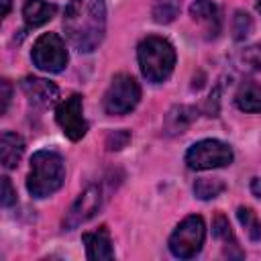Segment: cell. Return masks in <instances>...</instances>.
Masks as SVG:
<instances>
[{
	"label": "cell",
	"instance_id": "1",
	"mask_svg": "<svg viewBox=\"0 0 261 261\" xmlns=\"http://www.w3.org/2000/svg\"><path fill=\"white\" fill-rule=\"evenodd\" d=\"M63 29L77 51L92 53L106 33L104 0H69L63 12Z\"/></svg>",
	"mask_w": 261,
	"mask_h": 261
},
{
	"label": "cell",
	"instance_id": "2",
	"mask_svg": "<svg viewBox=\"0 0 261 261\" xmlns=\"http://www.w3.org/2000/svg\"><path fill=\"white\" fill-rule=\"evenodd\" d=\"M65 181V165L55 151H37L31 157V169L27 175V190L33 198H47L55 194Z\"/></svg>",
	"mask_w": 261,
	"mask_h": 261
},
{
	"label": "cell",
	"instance_id": "3",
	"mask_svg": "<svg viewBox=\"0 0 261 261\" xmlns=\"http://www.w3.org/2000/svg\"><path fill=\"white\" fill-rule=\"evenodd\" d=\"M137 57H139L141 73L151 84L165 82L171 75L173 65H175V49H173V45L167 39L157 37V35H149L139 43Z\"/></svg>",
	"mask_w": 261,
	"mask_h": 261
},
{
	"label": "cell",
	"instance_id": "4",
	"mask_svg": "<svg viewBox=\"0 0 261 261\" xmlns=\"http://www.w3.org/2000/svg\"><path fill=\"white\" fill-rule=\"evenodd\" d=\"M206 239V224L202 216H188L184 218L177 228L169 237V251L177 259H192L202 251Z\"/></svg>",
	"mask_w": 261,
	"mask_h": 261
},
{
	"label": "cell",
	"instance_id": "5",
	"mask_svg": "<svg viewBox=\"0 0 261 261\" xmlns=\"http://www.w3.org/2000/svg\"><path fill=\"white\" fill-rule=\"evenodd\" d=\"M232 149L218 139H204L194 143L186 153V165L196 171L216 169L232 163Z\"/></svg>",
	"mask_w": 261,
	"mask_h": 261
},
{
	"label": "cell",
	"instance_id": "6",
	"mask_svg": "<svg viewBox=\"0 0 261 261\" xmlns=\"http://www.w3.org/2000/svg\"><path fill=\"white\" fill-rule=\"evenodd\" d=\"M141 100V88L133 75L118 73L112 77L106 94H104V110L106 114L120 116L135 110Z\"/></svg>",
	"mask_w": 261,
	"mask_h": 261
},
{
	"label": "cell",
	"instance_id": "7",
	"mask_svg": "<svg viewBox=\"0 0 261 261\" xmlns=\"http://www.w3.org/2000/svg\"><path fill=\"white\" fill-rule=\"evenodd\" d=\"M31 59H33V63L41 71L59 73L67 65L69 55H67V49H65L63 39L57 33H43L35 41V45H33Z\"/></svg>",
	"mask_w": 261,
	"mask_h": 261
},
{
	"label": "cell",
	"instance_id": "8",
	"mask_svg": "<svg viewBox=\"0 0 261 261\" xmlns=\"http://www.w3.org/2000/svg\"><path fill=\"white\" fill-rule=\"evenodd\" d=\"M55 120L67 139L80 141L88 130V122L84 120V114H82V96L71 94L63 102H59L55 110Z\"/></svg>",
	"mask_w": 261,
	"mask_h": 261
},
{
	"label": "cell",
	"instance_id": "9",
	"mask_svg": "<svg viewBox=\"0 0 261 261\" xmlns=\"http://www.w3.org/2000/svg\"><path fill=\"white\" fill-rule=\"evenodd\" d=\"M102 204V190L98 186H90L86 188L77 200L71 204V208L67 210L65 218H63V228L65 230H71V228H77L80 224L88 222L100 208Z\"/></svg>",
	"mask_w": 261,
	"mask_h": 261
},
{
	"label": "cell",
	"instance_id": "10",
	"mask_svg": "<svg viewBox=\"0 0 261 261\" xmlns=\"http://www.w3.org/2000/svg\"><path fill=\"white\" fill-rule=\"evenodd\" d=\"M20 88L29 96V100L39 104V106H51L59 98V88L53 82H47L43 77H31L29 75L20 82Z\"/></svg>",
	"mask_w": 261,
	"mask_h": 261
},
{
	"label": "cell",
	"instance_id": "11",
	"mask_svg": "<svg viewBox=\"0 0 261 261\" xmlns=\"http://www.w3.org/2000/svg\"><path fill=\"white\" fill-rule=\"evenodd\" d=\"M82 241L86 245V255L90 261H108L114 257V249H112V241L108 234L106 226H100L94 232H84Z\"/></svg>",
	"mask_w": 261,
	"mask_h": 261
},
{
	"label": "cell",
	"instance_id": "12",
	"mask_svg": "<svg viewBox=\"0 0 261 261\" xmlns=\"http://www.w3.org/2000/svg\"><path fill=\"white\" fill-rule=\"evenodd\" d=\"M190 14L196 22L206 27L210 37H216L220 33V14L218 6L212 0H194L190 6Z\"/></svg>",
	"mask_w": 261,
	"mask_h": 261
},
{
	"label": "cell",
	"instance_id": "13",
	"mask_svg": "<svg viewBox=\"0 0 261 261\" xmlns=\"http://www.w3.org/2000/svg\"><path fill=\"white\" fill-rule=\"evenodd\" d=\"M24 153V141L12 130H4L0 137V159L6 169H14Z\"/></svg>",
	"mask_w": 261,
	"mask_h": 261
},
{
	"label": "cell",
	"instance_id": "14",
	"mask_svg": "<svg viewBox=\"0 0 261 261\" xmlns=\"http://www.w3.org/2000/svg\"><path fill=\"white\" fill-rule=\"evenodd\" d=\"M57 6L47 0H24L22 4V16L29 29H37L45 22H49L55 16Z\"/></svg>",
	"mask_w": 261,
	"mask_h": 261
},
{
	"label": "cell",
	"instance_id": "15",
	"mask_svg": "<svg viewBox=\"0 0 261 261\" xmlns=\"http://www.w3.org/2000/svg\"><path fill=\"white\" fill-rule=\"evenodd\" d=\"M234 104L243 112H261V86L247 82L234 94Z\"/></svg>",
	"mask_w": 261,
	"mask_h": 261
},
{
	"label": "cell",
	"instance_id": "16",
	"mask_svg": "<svg viewBox=\"0 0 261 261\" xmlns=\"http://www.w3.org/2000/svg\"><path fill=\"white\" fill-rule=\"evenodd\" d=\"M194 118H196V110L194 108H190V106H173L165 114V130L169 135H179L192 124Z\"/></svg>",
	"mask_w": 261,
	"mask_h": 261
},
{
	"label": "cell",
	"instance_id": "17",
	"mask_svg": "<svg viewBox=\"0 0 261 261\" xmlns=\"http://www.w3.org/2000/svg\"><path fill=\"white\" fill-rule=\"evenodd\" d=\"M224 190H226L224 181L216 179V177H200L194 181V194L200 200H212V198L220 196Z\"/></svg>",
	"mask_w": 261,
	"mask_h": 261
},
{
	"label": "cell",
	"instance_id": "18",
	"mask_svg": "<svg viewBox=\"0 0 261 261\" xmlns=\"http://www.w3.org/2000/svg\"><path fill=\"white\" fill-rule=\"evenodd\" d=\"M151 14H153L155 22L167 24V22L175 20V16L179 14V0H155Z\"/></svg>",
	"mask_w": 261,
	"mask_h": 261
},
{
	"label": "cell",
	"instance_id": "19",
	"mask_svg": "<svg viewBox=\"0 0 261 261\" xmlns=\"http://www.w3.org/2000/svg\"><path fill=\"white\" fill-rule=\"evenodd\" d=\"M237 218H239V222L243 224L245 232L249 234V239H251L253 243L261 241V222H259L257 214H255L251 208H247V206H241V208L237 210Z\"/></svg>",
	"mask_w": 261,
	"mask_h": 261
},
{
	"label": "cell",
	"instance_id": "20",
	"mask_svg": "<svg viewBox=\"0 0 261 261\" xmlns=\"http://www.w3.org/2000/svg\"><path fill=\"white\" fill-rule=\"evenodd\" d=\"M212 234H214L216 239L224 241L226 245H228V243H230V245H237L234 234H232L230 224H228V218H226L224 214H216V216H214V220H212Z\"/></svg>",
	"mask_w": 261,
	"mask_h": 261
},
{
	"label": "cell",
	"instance_id": "21",
	"mask_svg": "<svg viewBox=\"0 0 261 261\" xmlns=\"http://www.w3.org/2000/svg\"><path fill=\"white\" fill-rule=\"evenodd\" d=\"M251 31H253V18H251L247 12L239 10V12L234 14V20H232L234 39H237V41H243V39H247V37L251 35Z\"/></svg>",
	"mask_w": 261,
	"mask_h": 261
},
{
	"label": "cell",
	"instance_id": "22",
	"mask_svg": "<svg viewBox=\"0 0 261 261\" xmlns=\"http://www.w3.org/2000/svg\"><path fill=\"white\" fill-rule=\"evenodd\" d=\"M128 141H130V133H128V130H124V128L112 130V133L106 137V147H108L110 151H118V149L126 147Z\"/></svg>",
	"mask_w": 261,
	"mask_h": 261
},
{
	"label": "cell",
	"instance_id": "23",
	"mask_svg": "<svg viewBox=\"0 0 261 261\" xmlns=\"http://www.w3.org/2000/svg\"><path fill=\"white\" fill-rule=\"evenodd\" d=\"M14 202H16V192H14L12 184H10V179L8 177H2V206L4 208H10Z\"/></svg>",
	"mask_w": 261,
	"mask_h": 261
},
{
	"label": "cell",
	"instance_id": "24",
	"mask_svg": "<svg viewBox=\"0 0 261 261\" xmlns=\"http://www.w3.org/2000/svg\"><path fill=\"white\" fill-rule=\"evenodd\" d=\"M0 92H2V106H0V114H6L8 104H10V84H8V80H2V82H0Z\"/></svg>",
	"mask_w": 261,
	"mask_h": 261
},
{
	"label": "cell",
	"instance_id": "25",
	"mask_svg": "<svg viewBox=\"0 0 261 261\" xmlns=\"http://www.w3.org/2000/svg\"><path fill=\"white\" fill-rule=\"evenodd\" d=\"M251 192H253V196L261 198V177H253L251 179Z\"/></svg>",
	"mask_w": 261,
	"mask_h": 261
},
{
	"label": "cell",
	"instance_id": "26",
	"mask_svg": "<svg viewBox=\"0 0 261 261\" xmlns=\"http://www.w3.org/2000/svg\"><path fill=\"white\" fill-rule=\"evenodd\" d=\"M10 12V0H2V16H8Z\"/></svg>",
	"mask_w": 261,
	"mask_h": 261
},
{
	"label": "cell",
	"instance_id": "27",
	"mask_svg": "<svg viewBox=\"0 0 261 261\" xmlns=\"http://www.w3.org/2000/svg\"><path fill=\"white\" fill-rule=\"evenodd\" d=\"M257 10H259V12H261V0H259V2H257Z\"/></svg>",
	"mask_w": 261,
	"mask_h": 261
}]
</instances>
